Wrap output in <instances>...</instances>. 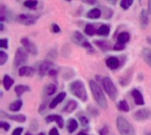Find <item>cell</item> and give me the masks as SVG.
<instances>
[{
	"mask_svg": "<svg viewBox=\"0 0 151 135\" xmlns=\"http://www.w3.org/2000/svg\"><path fill=\"white\" fill-rule=\"evenodd\" d=\"M89 87L90 89L92 91V94L97 103V104L103 108V109H106L107 108V101L106 98L104 95V92L102 91L100 86L94 80H90L89 81Z\"/></svg>",
	"mask_w": 151,
	"mask_h": 135,
	"instance_id": "cell-1",
	"label": "cell"
},
{
	"mask_svg": "<svg viewBox=\"0 0 151 135\" xmlns=\"http://www.w3.org/2000/svg\"><path fill=\"white\" fill-rule=\"evenodd\" d=\"M69 90L74 96L81 99L82 102H86L88 100V94H87L86 88L82 81L81 80L73 81V83L70 84Z\"/></svg>",
	"mask_w": 151,
	"mask_h": 135,
	"instance_id": "cell-2",
	"label": "cell"
},
{
	"mask_svg": "<svg viewBox=\"0 0 151 135\" xmlns=\"http://www.w3.org/2000/svg\"><path fill=\"white\" fill-rule=\"evenodd\" d=\"M117 128L120 135H135V130L132 124L122 116L117 118Z\"/></svg>",
	"mask_w": 151,
	"mask_h": 135,
	"instance_id": "cell-3",
	"label": "cell"
},
{
	"mask_svg": "<svg viewBox=\"0 0 151 135\" xmlns=\"http://www.w3.org/2000/svg\"><path fill=\"white\" fill-rule=\"evenodd\" d=\"M72 40H73V42H75L76 44H78V45L83 47V48H84L85 50H87L88 52L92 53V52L95 51V50H94V48L92 47V45L88 42V40L82 35V34L80 33L79 31H75V32L73 34V35H72Z\"/></svg>",
	"mask_w": 151,
	"mask_h": 135,
	"instance_id": "cell-4",
	"label": "cell"
},
{
	"mask_svg": "<svg viewBox=\"0 0 151 135\" xmlns=\"http://www.w3.org/2000/svg\"><path fill=\"white\" fill-rule=\"evenodd\" d=\"M102 83L105 92L110 96V98L111 100H116L118 96V89L114 85V83L112 82V80L109 77H104L102 80Z\"/></svg>",
	"mask_w": 151,
	"mask_h": 135,
	"instance_id": "cell-5",
	"label": "cell"
},
{
	"mask_svg": "<svg viewBox=\"0 0 151 135\" xmlns=\"http://www.w3.org/2000/svg\"><path fill=\"white\" fill-rule=\"evenodd\" d=\"M27 59H28V56H27V51L23 48H18L16 50L14 61H13L14 66L19 67V66L22 65L23 64H26Z\"/></svg>",
	"mask_w": 151,
	"mask_h": 135,
	"instance_id": "cell-6",
	"label": "cell"
},
{
	"mask_svg": "<svg viewBox=\"0 0 151 135\" xmlns=\"http://www.w3.org/2000/svg\"><path fill=\"white\" fill-rule=\"evenodd\" d=\"M37 18L30 15V14H27V13H21L19 15H18L17 17V21L22 25L25 26H31L36 23Z\"/></svg>",
	"mask_w": 151,
	"mask_h": 135,
	"instance_id": "cell-7",
	"label": "cell"
},
{
	"mask_svg": "<svg viewBox=\"0 0 151 135\" xmlns=\"http://www.w3.org/2000/svg\"><path fill=\"white\" fill-rule=\"evenodd\" d=\"M20 42L22 43L25 50L27 52H29L30 54H32V55H37L38 54V49H37L36 45L32 41H30L28 38H22L20 40Z\"/></svg>",
	"mask_w": 151,
	"mask_h": 135,
	"instance_id": "cell-8",
	"label": "cell"
},
{
	"mask_svg": "<svg viewBox=\"0 0 151 135\" xmlns=\"http://www.w3.org/2000/svg\"><path fill=\"white\" fill-rule=\"evenodd\" d=\"M151 117V111L148 109H140L135 111L133 115V118L136 121H145Z\"/></svg>",
	"mask_w": 151,
	"mask_h": 135,
	"instance_id": "cell-9",
	"label": "cell"
},
{
	"mask_svg": "<svg viewBox=\"0 0 151 135\" xmlns=\"http://www.w3.org/2000/svg\"><path fill=\"white\" fill-rule=\"evenodd\" d=\"M53 64L50 61H43L38 66V73L41 76H44L45 74L49 73L50 70H52Z\"/></svg>",
	"mask_w": 151,
	"mask_h": 135,
	"instance_id": "cell-10",
	"label": "cell"
},
{
	"mask_svg": "<svg viewBox=\"0 0 151 135\" xmlns=\"http://www.w3.org/2000/svg\"><path fill=\"white\" fill-rule=\"evenodd\" d=\"M0 115H1L2 118L5 117V118H8L11 120L16 121V122H19V123H24L26 121V117L24 115H21V114H19V115H9V114H5L4 111H1Z\"/></svg>",
	"mask_w": 151,
	"mask_h": 135,
	"instance_id": "cell-11",
	"label": "cell"
},
{
	"mask_svg": "<svg viewBox=\"0 0 151 135\" xmlns=\"http://www.w3.org/2000/svg\"><path fill=\"white\" fill-rule=\"evenodd\" d=\"M47 123H50V122H56L59 128H63L64 126V119L62 118V117L58 116V115H50L45 118Z\"/></svg>",
	"mask_w": 151,
	"mask_h": 135,
	"instance_id": "cell-12",
	"label": "cell"
},
{
	"mask_svg": "<svg viewBox=\"0 0 151 135\" xmlns=\"http://www.w3.org/2000/svg\"><path fill=\"white\" fill-rule=\"evenodd\" d=\"M65 96H66V93L65 92H61V93H59L52 101H51V103H50V109H54V108H56V106L57 105H58L61 102H63L64 101V99L65 98Z\"/></svg>",
	"mask_w": 151,
	"mask_h": 135,
	"instance_id": "cell-13",
	"label": "cell"
},
{
	"mask_svg": "<svg viewBox=\"0 0 151 135\" xmlns=\"http://www.w3.org/2000/svg\"><path fill=\"white\" fill-rule=\"evenodd\" d=\"M106 65L111 70H116L119 66V60L116 57H110L106 59Z\"/></svg>",
	"mask_w": 151,
	"mask_h": 135,
	"instance_id": "cell-14",
	"label": "cell"
},
{
	"mask_svg": "<svg viewBox=\"0 0 151 135\" xmlns=\"http://www.w3.org/2000/svg\"><path fill=\"white\" fill-rule=\"evenodd\" d=\"M11 19V13L8 8L6 6L0 4V21L3 22L4 20H10Z\"/></svg>",
	"mask_w": 151,
	"mask_h": 135,
	"instance_id": "cell-15",
	"label": "cell"
},
{
	"mask_svg": "<svg viewBox=\"0 0 151 135\" xmlns=\"http://www.w3.org/2000/svg\"><path fill=\"white\" fill-rule=\"evenodd\" d=\"M35 73V69L30 66H21L19 70V76H27L31 77Z\"/></svg>",
	"mask_w": 151,
	"mask_h": 135,
	"instance_id": "cell-16",
	"label": "cell"
},
{
	"mask_svg": "<svg viewBox=\"0 0 151 135\" xmlns=\"http://www.w3.org/2000/svg\"><path fill=\"white\" fill-rule=\"evenodd\" d=\"M132 96L134 98V102L137 105H144L145 102H144L143 96L138 89H134L132 91Z\"/></svg>",
	"mask_w": 151,
	"mask_h": 135,
	"instance_id": "cell-17",
	"label": "cell"
},
{
	"mask_svg": "<svg viewBox=\"0 0 151 135\" xmlns=\"http://www.w3.org/2000/svg\"><path fill=\"white\" fill-rule=\"evenodd\" d=\"M141 27L144 29L147 27L148 24H149V13L146 10H142L141 12Z\"/></svg>",
	"mask_w": 151,
	"mask_h": 135,
	"instance_id": "cell-18",
	"label": "cell"
},
{
	"mask_svg": "<svg viewBox=\"0 0 151 135\" xmlns=\"http://www.w3.org/2000/svg\"><path fill=\"white\" fill-rule=\"evenodd\" d=\"M95 44L96 45V46H98L102 50H104V51H107V50H111V44H110V42H106V41H97V40H96L95 42Z\"/></svg>",
	"mask_w": 151,
	"mask_h": 135,
	"instance_id": "cell-19",
	"label": "cell"
},
{
	"mask_svg": "<svg viewBox=\"0 0 151 135\" xmlns=\"http://www.w3.org/2000/svg\"><path fill=\"white\" fill-rule=\"evenodd\" d=\"M130 40V34L127 32H122L118 35V43L126 44Z\"/></svg>",
	"mask_w": 151,
	"mask_h": 135,
	"instance_id": "cell-20",
	"label": "cell"
},
{
	"mask_svg": "<svg viewBox=\"0 0 151 135\" xmlns=\"http://www.w3.org/2000/svg\"><path fill=\"white\" fill-rule=\"evenodd\" d=\"M77 127H78V123H77V121L75 119L71 118V119L68 120L67 125H66V129H67L69 134L73 133L77 129Z\"/></svg>",
	"mask_w": 151,
	"mask_h": 135,
	"instance_id": "cell-21",
	"label": "cell"
},
{
	"mask_svg": "<svg viewBox=\"0 0 151 135\" xmlns=\"http://www.w3.org/2000/svg\"><path fill=\"white\" fill-rule=\"evenodd\" d=\"M77 108V103L74 101V100H71V101H69L67 103H66V105L65 106V108H64V111L65 112H66V113H71V112H73L75 109Z\"/></svg>",
	"mask_w": 151,
	"mask_h": 135,
	"instance_id": "cell-22",
	"label": "cell"
},
{
	"mask_svg": "<svg viewBox=\"0 0 151 135\" xmlns=\"http://www.w3.org/2000/svg\"><path fill=\"white\" fill-rule=\"evenodd\" d=\"M87 17L89 19H98L101 17V11L98 8H94L87 13Z\"/></svg>",
	"mask_w": 151,
	"mask_h": 135,
	"instance_id": "cell-23",
	"label": "cell"
},
{
	"mask_svg": "<svg viewBox=\"0 0 151 135\" xmlns=\"http://www.w3.org/2000/svg\"><path fill=\"white\" fill-rule=\"evenodd\" d=\"M14 83V80L9 76V75H4V79H3V84H4V87L6 90H9L12 86L13 85Z\"/></svg>",
	"mask_w": 151,
	"mask_h": 135,
	"instance_id": "cell-24",
	"label": "cell"
},
{
	"mask_svg": "<svg viewBox=\"0 0 151 135\" xmlns=\"http://www.w3.org/2000/svg\"><path fill=\"white\" fill-rule=\"evenodd\" d=\"M30 88L29 87L26 86V85H18L15 87V93L17 95V96H21L25 92L29 91Z\"/></svg>",
	"mask_w": 151,
	"mask_h": 135,
	"instance_id": "cell-25",
	"label": "cell"
},
{
	"mask_svg": "<svg viewBox=\"0 0 151 135\" xmlns=\"http://www.w3.org/2000/svg\"><path fill=\"white\" fill-rule=\"evenodd\" d=\"M110 27H109V26H107V25H102L99 28H98V30H97V34L98 35H102V36H107V35H109V34H110Z\"/></svg>",
	"mask_w": 151,
	"mask_h": 135,
	"instance_id": "cell-26",
	"label": "cell"
},
{
	"mask_svg": "<svg viewBox=\"0 0 151 135\" xmlns=\"http://www.w3.org/2000/svg\"><path fill=\"white\" fill-rule=\"evenodd\" d=\"M22 104H23V103H22L21 100H17V101H15V102H13L12 103L10 104L9 109L12 111H19L21 109Z\"/></svg>",
	"mask_w": 151,
	"mask_h": 135,
	"instance_id": "cell-27",
	"label": "cell"
},
{
	"mask_svg": "<svg viewBox=\"0 0 151 135\" xmlns=\"http://www.w3.org/2000/svg\"><path fill=\"white\" fill-rule=\"evenodd\" d=\"M56 90H57V87L54 84H48L44 88V92L48 96H52L56 92Z\"/></svg>",
	"mask_w": 151,
	"mask_h": 135,
	"instance_id": "cell-28",
	"label": "cell"
},
{
	"mask_svg": "<svg viewBox=\"0 0 151 135\" xmlns=\"http://www.w3.org/2000/svg\"><path fill=\"white\" fill-rule=\"evenodd\" d=\"M118 109H119V111H125V112H127V111H129V110H130L127 102L125 101V100H122V101H120V102L119 103V104H118Z\"/></svg>",
	"mask_w": 151,
	"mask_h": 135,
	"instance_id": "cell-29",
	"label": "cell"
},
{
	"mask_svg": "<svg viewBox=\"0 0 151 135\" xmlns=\"http://www.w3.org/2000/svg\"><path fill=\"white\" fill-rule=\"evenodd\" d=\"M97 31L96 30L95 27L92 24H87L86 27H85V33L88 35H94Z\"/></svg>",
	"mask_w": 151,
	"mask_h": 135,
	"instance_id": "cell-30",
	"label": "cell"
},
{
	"mask_svg": "<svg viewBox=\"0 0 151 135\" xmlns=\"http://www.w3.org/2000/svg\"><path fill=\"white\" fill-rule=\"evenodd\" d=\"M143 57H144V60L146 61V63L150 66H151V50L150 49H146L143 51Z\"/></svg>",
	"mask_w": 151,
	"mask_h": 135,
	"instance_id": "cell-31",
	"label": "cell"
},
{
	"mask_svg": "<svg viewBox=\"0 0 151 135\" xmlns=\"http://www.w3.org/2000/svg\"><path fill=\"white\" fill-rule=\"evenodd\" d=\"M134 1L133 0H123L120 2V6L124 9V10H127L132 4H133Z\"/></svg>",
	"mask_w": 151,
	"mask_h": 135,
	"instance_id": "cell-32",
	"label": "cell"
},
{
	"mask_svg": "<svg viewBox=\"0 0 151 135\" xmlns=\"http://www.w3.org/2000/svg\"><path fill=\"white\" fill-rule=\"evenodd\" d=\"M37 4H38V2L37 1H26V2H24V5L26 7L29 8V9H35V8H36Z\"/></svg>",
	"mask_w": 151,
	"mask_h": 135,
	"instance_id": "cell-33",
	"label": "cell"
},
{
	"mask_svg": "<svg viewBox=\"0 0 151 135\" xmlns=\"http://www.w3.org/2000/svg\"><path fill=\"white\" fill-rule=\"evenodd\" d=\"M7 59H8V55L5 52H4L3 50H1L0 51V65H4V63L7 61Z\"/></svg>",
	"mask_w": 151,
	"mask_h": 135,
	"instance_id": "cell-34",
	"label": "cell"
},
{
	"mask_svg": "<svg viewBox=\"0 0 151 135\" xmlns=\"http://www.w3.org/2000/svg\"><path fill=\"white\" fill-rule=\"evenodd\" d=\"M80 122H81V126H82L83 127H86V126H88V118H87L86 117H84V116L80 117Z\"/></svg>",
	"mask_w": 151,
	"mask_h": 135,
	"instance_id": "cell-35",
	"label": "cell"
},
{
	"mask_svg": "<svg viewBox=\"0 0 151 135\" xmlns=\"http://www.w3.org/2000/svg\"><path fill=\"white\" fill-rule=\"evenodd\" d=\"M0 47L2 49H8V40L7 39H1L0 40Z\"/></svg>",
	"mask_w": 151,
	"mask_h": 135,
	"instance_id": "cell-36",
	"label": "cell"
},
{
	"mask_svg": "<svg viewBox=\"0 0 151 135\" xmlns=\"http://www.w3.org/2000/svg\"><path fill=\"white\" fill-rule=\"evenodd\" d=\"M0 127L3 128L4 131H8L10 129V125L6 122H4V121H1L0 122Z\"/></svg>",
	"mask_w": 151,
	"mask_h": 135,
	"instance_id": "cell-37",
	"label": "cell"
},
{
	"mask_svg": "<svg viewBox=\"0 0 151 135\" xmlns=\"http://www.w3.org/2000/svg\"><path fill=\"white\" fill-rule=\"evenodd\" d=\"M125 45L124 44H120V43H116L113 47L114 50H123L125 49Z\"/></svg>",
	"mask_w": 151,
	"mask_h": 135,
	"instance_id": "cell-38",
	"label": "cell"
},
{
	"mask_svg": "<svg viewBox=\"0 0 151 135\" xmlns=\"http://www.w3.org/2000/svg\"><path fill=\"white\" fill-rule=\"evenodd\" d=\"M51 30H52V32H54V33H59V32H60V27H59V26L57 25V24H52V26H51Z\"/></svg>",
	"mask_w": 151,
	"mask_h": 135,
	"instance_id": "cell-39",
	"label": "cell"
},
{
	"mask_svg": "<svg viewBox=\"0 0 151 135\" xmlns=\"http://www.w3.org/2000/svg\"><path fill=\"white\" fill-rule=\"evenodd\" d=\"M22 132H23V128L22 127H18V128L14 129V131L12 132V135H21Z\"/></svg>",
	"mask_w": 151,
	"mask_h": 135,
	"instance_id": "cell-40",
	"label": "cell"
},
{
	"mask_svg": "<svg viewBox=\"0 0 151 135\" xmlns=\"http://www.w3.org/2000/svg\"><path fill=\"white\" fill-rule=\"evenodd\" d=\"M99 134L100 135H108L109 134V129H108V127H106V126L103 127V128L100 130V132H99Z\"/></svg>",
	"mask_w": 151,
	"mask_h": 135,
	"instance_id": "cell-41",
	"label": "cell"
},
{
	"mask_svg": "<svg viewBox=\"0 0 151 135\" xmlns=\"http://www.w3.org/2000/svg\"><path fill=\"white\" fill-rule=\"evenodd\" d=\"M49 135H59V133H58V131L57 128H52V129L50 131Z\"/></svg>",
	"mask_w": 151,
	"mask_h": 135,
	"instance_id": "cell-42",
	"label": "cell"
},
{
	"mask_svg": "<svg viewBox=\"0 0 151 135\" xmlns=\"http://www.w3.org/2000/svg\"><path fill=\"white\" fill-rule=\"evenodd\" d=\"M38 128V123L36 121H33L32 125H31V129L34 130V131H36Z\"/></svg>",
	"mask_w": 151,
	"mask_h": 135,
	"instance_id": "cell-43",
	"label": "cell"
},
{
	"mask_svg": "<svg viewBox=\"0 0 151 135\" xmlns=\"http://www.w3.org/2000/svg\"><path fill=\"white\" fill-rule=\"evenodd\" d=\"M45 106H46L45 103H43L41 105V107H40V109H39V112H40V113L42 112H42L44 111V110H45Z\"/></svg>",
	"mask_w": 151,
	"mask_h": 135,
	"instance_id": "cell-44",
	"label": "cell"
},
{
	"mask_svg": "<svg viewBox=\"0 0 151 135\" xmlns=\"http://www.w3.org/2000/svg\"><path fill=\"white\" fill-rule=\"evenodd\" d=\"M57 73H58V72H57L56 70H53V69H52V70H50V72L49 73V74H50V75H51V76H54V75H56Z\"/></svg>",
	"mask_w": 151,
	"mask_h": 135,
	"instance_id": "cell-45",
	"label": "cell"
},
{
	"mask_svg": "<svg viewBox=\"0 0 151 135\" xmlns=\"http://www.w3.org/2000/svg\"><path fill=\"white\" fill-rule=\"evenodd\" d=\"M149 13L151 14V0L149 1Z\"/></svg>",
	"mask_w": 151,
	"mask_h": 135,
	"instance_id": "cell-46",
	"label": "cell"
},
{
	"mask_svg": "<svg viewBox=\"0 0 151 135\" xmlns=\"http://www.w3.org/2000/svg\"><path fill=\"white\" fill-rule=\"evenodd\" d=\"M4 30V24L3 22H0V31H3Z\"/></svg>",
	"mask_w": 151,
	"mask_h": 135,
	"instance_id": "cell-47",
	"label": "cell"
},
{
	"mask_svg": "<svg viewBox=\"0 0 151 135\" xmlns=\"http://www.w3.org/2000/svg\"><path fill=\"white\" fill-rule=\"evenodd\" d=\"M146 135H151V130L146 131Z\"/></svg>",
	"mask_w": 151,
	"mask_h": 135,
	"instance_id": "cell-48",
	"label": "cell"
},
{
	"mask_svg": "<svg viewBox=\"0 0 151 135\" xmlns=\"http://www.w3.org/2000/svg\"><path fill=\"white\" fill-rule=\"evenodd\" d=\"M77 135H87V134H85V133H82V132H81V133H79Z\"/></svg>",
	"mask_w": 151,
	"mask_h": 135,
	"instance_id": "cell-49",
	"label": "cell"
},
{
	"mask_svg": "<svg viewBox=\"0 0 151 135\" xmlns=\"http://www.w3.org/2000/svg\"><path fill=\"white\" fill-rule=\"evenodd\" d=\"M25 135H32V134H31L30 133H27V134H25Z\"/></svg>",
	"mask_w": 151,
	"mask_h": 135,
	"instance_id": "cell-50",
	"label": "cell"
},
{
	"mask_svg": "<svg viewBox=\"0 0 151 135\" xmlns=\"http://www.w3.org/2000/svg\"><path fill=\"white\" fill-rule=\"evenodd\" d=\"M38 135H45V134H44L43 133H41V134H38Z\"/></svg>",
	"mask_w": 151,
	"mask_h": 135,
	"instance_id": "cell-51",
	"label": "cell"
}]
</instances>
